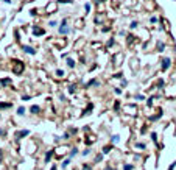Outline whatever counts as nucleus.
Masks as SVG:
<instances>
[{
  "instance_id": "1",
  "label": "nucleus",
  "mask_w": 176,
  "mask_h": 170,
  "mask_svg": "<svg viewBox=\"0 0 176 170\" xmlns=\"http://www.w3.org/2000/svg\"><path fill=\"white\" fill-rule=\"evenodd\" d=\"M24 69H25V64L22 61H14V66H13V72L16 75H20L24 72Z\"/></svg>"
},
{
  "instance_id": "2",
  "label": "nucleus",
  "mask_w": 176,
  "mask_h": 170,
  "mask_svg": "<svg viewBox=\"0 0 176 170\" xmlns=\"http://www.w3.org/2000/svg\"><path fill=\"white\" fill-rule=\"evenodd\" d=\"M59 33H61V34H67V33H69V27L66 25V20H64L62 25L59 27Z\"/></svg>"
},
{
  "instance_id": "3",
  "label": "nucleus",
  "mask_w": 176,
  "mask_h": 170,
  "mask_svg": "<svg viewBox=\"0 0 176 170\" xmlns=\"http://www.w3.org/2000/svg\"><path fill=\"white\" fill-rule=\"evenodd\" d=\"M170 64H171V61L168 59V58H165V59H162V70H167L170 67Z\"/></svg>"
},
{
  "instance_id": "4",
  "label": "nucleus",
  "mask_w": 176,
  "mask_h": 170,
  "mask_svg": "<svg viewBox=\"0 0 176 170\" xmlns=\"http://www.w3.org/2000/svg\"><path fill=\"white\" fill-rule=\"evenodd\" d=\"M33 34H34V36H38V34H44V30L39 28V27H33Z\"/></svg>"
},
{
  "instance_id": "5",
  "label": "nucleus",
  "mask_w": 176,
  "mask_h": 170,
  "mask_svg": "<svg viewBox=\"0 0 176 170\" xmlns=\"http://www.w3.org/2000/svg\"><path fill=\"white\" fill-rule=\"evenodd\" d=\"M24 52L30 53V55H34V49H33V47H30V46H25V47H24Z\"/></svg>"
},
{
  "instance_id": "6",
  "label": "nucleus",
  "mask_w": 176,
  "mask_h": 170,
  "mask_svg": "<svg viewBox=\"0 0 176 170\" xmlns=\"http://www.w3.org/2000/svg\"><path fill=\"white\" fill-rule=\"evenodd\" d=\"M27 134H30V131H28V130L19 131V133H17V137H24V136H27Z\"/></svg>"
},
{
  "instance_id": "7",
  "label": "nucleus",
  "mask_w": 176,
  "mask_h": 170,
  "mask_svg": "<svg viewBox=\"0 0 176 170\" xmlns=\"http://www.w3.org/2000/svg\"><path fill=\"white\" fill-rule=\"evenodd\" d=\"M55 8H56V5H55V3H50V5L47 6V11H49V13H55Z\"/></svg>"
},
{
  "instance_id": "8",
  "label": "nucleus",
  "mask_w": 176,
  "mask_h": 170,
  "mask_svg": "<svg viewBox=\"0 0 176 170\" xmlns=\"http://www.w3.org/2000/svg\"><path fill=\"white\" fill-rule=\"evenodd\" d=\"M103 19H105V16H103V14H98V16L95 17V20H97V24H101V22H103Z\"/></svg>"
},
{
  "instance_id": "9",
  "label": "nucleus",
  "mask_w": 176,
  "mask_h": 170,
  "mask_svg": "<svg viewBox=\"0 0 176 170\" xmlns=\"http://www.w3.org/2000/svg\"><path fill=\"white\" fill-rule=\"evenodd\" d=\"M111 148H112V145H105V147H103V153H105V155H106V153H109Z\"/></svg>"
},
{
  "instance_id": "10",
  "label": "nucleus",
  "mask_w": 176,
  "mask_h": 170,
  "mask_svg": "<svg viewBox=\"0 0 176 170\" xmlns=\"http://www.w3.org/2000/svg\"><path fill=\"white\" fill-rule=\"evenodd\" d=\"M31 112L33 114H38L39 112V106H31Z\"/></svg>"
},
{
  "instance_id": "11",
  "label": "nucleus",
  "mask_w": 176,
  "mask_h": 170,
  "mask_svg": "<svg viewBox=\"0 0 176 170\" xmlns=\"http://www.w3.org/2000/svg\"><path fill=\"white\" fill-rule=\"evenodd\" d=\"M10 103H0V109H5V108H10Z\"/></svg>"
},
{
  "instance_id": "12",
  "label": "nucleus",
  "mask_w": 176,
  "mask_h": 170,
  "mask_svg": "<svg viewBox=\"0 0 176 170\" xmlns=\"http://www.w3.org/2000/svg\"><path fill=\"white\" fill-rule=\"evenodd\" d=\"M67 66L69 67H75V62H73V59H70V58L67 59Z\"/></svg>"
},
{
  "instance_id": "13",
  "label": "nucleus",
  "mask_w": 176,
  "mask_h": 170,
  "mask_svg": "<svg viewBox=\"0 0 176 170\" xmlns=\"http://www.w3.org/2000/svg\"><path fill=\"white\" fill-rule=\"evenodd\" d=\"M157 50H159V52H164V44H162V42H157Z\"/></svg>"
},
{
  "instance_id": "14",
  "label": "nucleus",
  "mask_w": 176,
  "mask_h": 170,
  "mask_svg": "<svg viewBox=\"0 0 176 170\" xmlns=\"http://www.w3.org/2000/svg\"><path fill=\"white\" fill-rule=\"evenodd\" d=\"M134 109H136V106H126V111L128 112H134Z\"/></svg>"
},
{
  "instance_id": "15",
  "label": "nucleus",
  "mask_w": 176,
  "mask_h": 170,
  "mask_svg": "<svg viewBox=\"0 0 176 170\" xmlns=\"http://www.w3.org/2000/svg\"><path fill=\"white\" fill-rule=\"evenodd\" d=\"M136 148L137 150H143L145 148V144H136Z\"/></svg>"
},
{
  "instance_id": "16",
  "label": "nucleus",
  "mask_w": 176,
  "mask_h": 170,
  "mask_svg": "<svg viewBox=\"0 0 176 170\" xmlns=\"http://www.w3.org/2000/svg\"><path fill=\"white\" fill-rule=\"evenodd\" d=\"M97 84H98L97 80H92V81H89V84H87V86H97Z\"/></svg>"
},
{
  "instance_id": "17",
  "label": "nucleus",
  "mask_w": 176,
  "mask_h": 170,
  "mask_svg": "<svg viewBox=\"0 0 176 170\" xmlns=\"http://www.w3.org/2000/svg\"><path fill=\"white\" fill-rule=\"evenodd\" d=\"M64 151H66V147H61V148L58 150V156H61V155L64 153Z\"/></svg>"
},
{
  "instance_id": "18",
  "label": "nucleus",
  "mask_w": 176,
  "mask_h": 170,
  "mask_svg": "<svg viewBox=\"0 0 176 170\" xmlns=\"http://www.w3.org/2000/svg\"><path fill=\"white\" fill-rule=\"evenodd\" d=\"M56 77H64V72H62V70H56Z\"/></svg>"
},
{
  "instance_id": "19",
  "label": "nucleus",
  "mask_w": 176,
  "mask_h": 170,
  "mask_svg": "<svg viewBox=\"0 0 176 170\" xmlns=\"http://www.w3.org/2000/svg\"><path fill=\"white\" fill-rule=\"evenodd\" d=\"M24 112H25V109H24V108H19V109H17V114H19V115H22Z\"/></svg>"
},
{
  "instance_id": "20",
  "label": "nucleus",
  "mask_w": 176,
  "mask_h": 170,
  "mask_svg": "<svg viewBox=\"0 0 176 170\" xmlns=\"http://www.w3.org/2000/svg\"><path fill=\"white\" fill-rule=\"evenodd\" d=\"M50 158H52V151H49V153H47V155H45V159H47V161H49Z\"/></svg>"
},
{
  "instance_id": "21",
  "label": "nucleus",
  "mask_w": 176,
  "mask_h": 170,
  "mask_svg": "<svg viewBox=\"0 0 176 170\" xmlns=\"http://www.w3.org/2000/svg\"><path fill=\"white\" fill-rule=\"evenodd\" d=\"M125 170H133V165H129V164H126V165H125Z\"/></svg>"
},
{
  "instance_id": "22",
  "label": "nucleus",
  "mask_w": 176,
  "mask_h": 170,
  "mask_svg": "<svg viewBox=\"0 0 176 170\" xmlns=\"http://www.w3.org/2000/svg\"><path fill=\"white\" fill-rule=\"evenodd\" d=\"M95 161H97V162H100V161H101V155H97V158H95Z\"/></svg>"
},
{
  "instance_id": "23",
  "label": "nucleus",
  "mask_w": 176,
  "mask_h": 170,
  "mask_svg": "<svg viewBox=\"0 0 176 170\" xmlns=\"http://www.w3.org/2000/svg\"><path fill=\"white\" fill-rule=\"evenodd\" d=\"M83 170H90V167L89 165H84V167H83Z\"/></svg>"
},
{
  "instance_id": "24",
  "label": "nucleus",
  "mask_w": 176,
  "mask_h": 170,
  "mask_svg": "<svg viewBox=\"0 0 176 170\" xmlns=\"http://www.w3.org/2000/svg\"><path fill=\"white\" fill-rule=\"evenodd\" d=\"M59 2H62V3H67V2H72V0H59Z\"/></svg>"
},
{
  "instance_id": "25",
  "label": "nucleus",
  "mask_w": 176,
  "mask_h": 170,
  "mask_svg": "<svg viewBox=\"0 0 176 170\" xmlns=\"http://www.w3.org/2000/svg\"><path fill=\"white\" fill-rule=\"evenodd\" d=\"M105 170H112V168H111V167H106V168H105Z\"/></svg>"
},
{
  "instance_id": "26",
  "label": "nucleus",
  "mask_w": 176,
  "mask_h": 170,
  "mask_svg": "<svg viewBox=\"0 0 176 170\" xmlns=\"http://www.w3.org/2000/svg\"><path fill=\"white\" fill-rule=\"evenodd\" d=\"M0 159H2V151H0Z\"/></svg>"
}]
</instances>
